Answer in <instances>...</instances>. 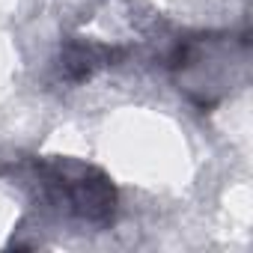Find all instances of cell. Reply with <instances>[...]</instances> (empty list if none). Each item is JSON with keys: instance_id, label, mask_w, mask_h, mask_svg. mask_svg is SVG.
I'll return each instance as SVG.
<instances>
[{"instance_id": "cell-1", "label": "cell", "mask_w": 253, "mask_h": 253, "mask_svg": "<svg viewBox=\"0 0 253 253\" xmlns=\"http://www.w3.org/2000/svg\"><path fill=\"white\" fill-rule=\"evenodd\" d=\"M33 167L45 203L54 206L60 214L101 229L113 223L116 188L98 167L69 158H48V161H36Z\"/></svg>"}, {"instance_id": "cell-2", "label": "cell", "mask_w": 253, "mask_h": 253, "mask_svg": "<svg viewBox=\"0 0 253 253\" xmlns=\"http://www.w3.org/2000/svg\"><path fill=\"white\" fill-rule=\"evenodd\" d=\"M122 57H125L122 48H110L89 39H66L60 51V75L72 84H81V81H89L98 69L113 66Z\"/></svg>"}]
</instances>
